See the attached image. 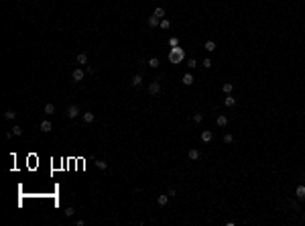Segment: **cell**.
<instances>
[{
    "instance_id": "6da1fadb",
    "label": "cell",
    "mask_w": 305,
    "mask_h": 226,
    "mask_svg": "<svg viewBox=\"0 0 305 226\" xmlns=\"http://www.w3.org/2000/svg\"><path fill=\"white\" fill-rule=\"evenodd\" d=\"M183 57H185V51H183L179 45H177V47H173V49L169 51V61H171V63H175V65L183 61Z\"/></svg>"
},
{
    "instance_id": "7a4b0ae2",
    "label": "cell",
    "mask_w": 305,
    "mask_h": 226,
    "mask_svg": "<svg viewBox=\"0 0 305 226\" xmlns=\"http://www.w3.org/2000/svg\"><path fill=\"white\" fill-rule=\"evenodd\" d=\"M159 92H161V82H159V80L151 82V84H149V94H151V96H157Z\"/></svg>"
},
{
    "instance_id": "3957f363",
    "label": "cell",
    "mask_w": 305,
    "mask_h": 226,
    "mask_svg": "<svg viewBox=\"0 0 305 226\" xmlns=\"http://www.w3.org/2000/svg\"><path fill=\"white\" fill-rule=\"evenodd\" d=\"M199 139H202V143H212V139H214V132H212V130H202Z\"/></svg>"
},
{
    "instance_id": "277c9868",
    "label": "cell",
    "mask_w": 305,
    "mask_h": 226,
    "mask_svg": "<svg viewBox=\"0 0 305 226\" xmlns=\"http://www.w3.org/2000/svg\"><path fill=\"white\" fill-rule=\"evenodd\" d=\"M83 75H86V74H83V69H80V67H75L73 71H71V77H73V82H81V80H83Z\"/></svg>"
},
{
    "instance_id": "5b68a950",
    "label": "cell",
    "mask_w": 305,
    "mask_h": 226,
    "mask_svg": "<svg viewBox=\"0 0 305 226\" xmlns=\"http://www.w3.org/2000/svg\"><path fill=\"white\" fill-rule=\"evenodd\" d=\"M65 114H67V118H77V116H80V108L73 104V106H69V108H67Z\"/></svg>"
},
{
    "instance_id": "8992f818",
    "label": "cell",
    "mask_w": 305,
    "mask_h": 226,
    "mask_svg": "<svg viewBox=\"0 0 305 226\" xmlns=\"http://www.w3.org/2000/svg\"><path fill=\"white\" fill-rule=\"evenodd\" d=\"M147 22H149V27L155 29V27H159V25H161V19H159V16H155V14H151L149 19H147Z\"/></svg>"
},
{
    "instance_id": "52a82bcc",
    "label": "cell",
    "mask_w": 305,
    "mask_h": 226,
    "mask_svg": "<svg viewBox=\"0 0 305 226\" xmlns=\"http://www.w3.org/2000/svg\"><path fill=\"white\" fill-rule=\"evenodd\" d=\"M224 106H228V108H232V106H236V98L232 96V94H228V96L224 98Z\"/></svg>"
},
{
    "instance_id": "ba28073f",
    "label": "cell",
    "mask_w": 305,
    "mask_h": 226,
    "mask_svg": "<svg viewBox=\"0 0 305 226\" xmlns=\"http://www.w3.org/2000/svg\"><path fill=\"white\" fill-rule=\"evenodd\" d=\"M39 128L43 130V132H51V128H53V124L49 122V120H43V122L39 124Z\"/></svg>"
},
{
    "instance_id": "9c48e42d",
    "label": "cell",
    "mask_w": 305,
    "mask_h": 226,
    "mask_svg": "<svg viewBox=\"0 0 305 226\" xmlns=\"http://www.w3.org/2000/svg\"><path fill=\"white\" fill-rule=\"evenodd\" d=\"M216 124H218V126H222V128H224V126L228 124V116H226V114H220V116L216 118Z\"/></svg>"
},
{
    "instance_id": "30bf717a",
    "label": "cell",
    "mask_w": 305,
    "mask_h": 226,
    "mask_svg": "<svg viewBox=\"0 0 305 226\" xmlns=\"http://www.w3.org/2000/svg\"><path fill=\"white\" fill-rule=\"evenodd\" d=\"M232 90H234V86H232L230 82H224V84H222V92L226 94V96H228V94H232Z\"/></svg>"
},
{
    "instance_id": "8fae6325",
    "label": "cell",
    "mask_w": 305,
    "mask_h": 226,
    "mask_svg": "<svg viewBox=\"0 0 305 226\" xmlns=\"http://www.w3.org/2000/svg\"><path fill=\"white\" fill-rule=\"evenodd\" d=\"M187 157H189V161H197V159H199V151H197V149H189Z\"/></svg>"
},
{
    "instance_id": "7c38bea8",
    "label": "cell",
    "mask_w": 305,
    "mask_h": 226,
    "mask_svg": "<svg viewBox=\"0 0 305 226\" xmlns=\"http://www.w3.org/2000/svg\"><path fill=\"white\" fill-rule=\"evenodd\" d=\"M295 196H297L299 200H305V185H297V190H295Z\"/></svg>"
},
{
    "instance_id": "4fadbf2b",
    "label": "cell",
    "mask_w": 305,
    "mask_h": 226,
    "mask_svg": "<svg viewBox=\"0 0 305 226\" xmlns=\"http://www.w3.org/2000/svg\"><path fill=\"white\" fill-rule=\"evenodd\" d=\"M130 84H132L134 88H138V86L142 84V75H138V74H136V75H132V80H130Z\"/></svg>"
},
{
    "instance_id": "5bb4252c",
    "label": "cell",
    "mask_w": 305,
    "mask_h": 226,
    "mask_svg": "<svg viewBox=\"0 0 305 226\" xmlns=\"http://www.w3.org/2000/svg\"><path fill=\"white\" fill-rule=\"evenodd\" d=\"M81 118H83V122H94V112H83L81 114Z\"/></svg>"
},
{
    "instance_id": "9a60e30c",
    "label": "cell",
    "mask_w": 305,
    "mask_h": 226,
    "mask_svg": "<svg viewBox=\"0 0 305 226\" xmlns=\"http://www.w3.org/2000/svg\"><path fill=\"white\" fill-rule=\"evenodd\" d=\"M169 198H171L169 193H167V196H159V198H157V204H159V206H167V202H169Z\"/></svg>"
},
{
    "instance_id": "2e32d148",
    "label": "cell",
    "mask_w": 305,
    "mask_h": 226,
    "mask_svg": "<svg viewBox=\"0 0 305 226\" xmlns=\"http://www.w3.org/2000/svg\"><path fill=\"white\" fill-rule=\"evenodd\" d=\"M96 167H98V169H102V171H104V169H108V163H106L104 159H98V161H96Z\"/></svg>"
},
{
    "instance_id": "e0dca14e",
    "label": "cell",
    "mask_w": 305,
    "mask_h": 226,
    "mask_svg": "<svg viewBox=\"0 0 305 226\" xmlns=\"http://www.w3.org/2000/svg\"><path fill=\"white\" fill-rule=\"evenodd\" d=\"M77 63H80V65H86V63H88V55L80 53V55H77Z\"/></svg>"
},
{
    "instance_id": "ac0fdd59",
    "label": "cell",
    "mask_w": 305,
    "mask_h": 226,
    "mask_svg": "<svg viewBox=\"0 0 305 226\" xmlns=\"http://www.w3.org/2000/svg\"><path fill=\"white\" fill-rule=\"evenodd\" d=\"M183 84H185V86H191V84H193V75L185 74V75H183Z\"/></svg>"
},
{
    "instance_id": "d6986e66",
    "label": "cell",
    "mask_w": 305,
    "mask_h": 226,
    "mask_svg": "<svg viewBox=\"0 0 305 226\" xmlns=\"http://www.w3.org/2000/svg\"><path fill=\"white\" fill-rule=\"evenodd\" d=\"M4 118H6V120H14V118H16V112H14V110H6V112H4Z\"/></svg>"
},
{
    "instance_id": "ffe728a7",
    "label": "cell",
    "mask_w": 305,
    "mask_h": 226,
    "mask_svg": "<svg viewBox=\"0 0 305 226\" xmlns=\"http://www.w3.org/2000/svg\"><path fill=\"white\" fill-rule=\"evenodd\" d=\"M159 27H161L163 31H167V29L171 27V21H167V19H161V25H159Z\"/></svg>"
},
{
    "instance_id": "44dd1931",
    "label": "cell",
    "mask_w": 305,
    "mask_h": 226,
    "mask_svg": "<svg viewBox=\"0 0 305 226\" xmlns=\"http://www.w3.org/2000/svg\"><path fill=\"white\" fill-rule=\"evenodd\" d=\"M153 14H155V16H159V19H163V16H165V8L157 6V8H155V12H153Z\"/></svg>"
},
{
    "instance_id": "7402d4cb",
    "label": "cell",
    "mask_w": 305,
    "mask_h": 226,
    "mask_svg": "<svg viewBox=\"0 0 305 226\" xmlns=\"http://www.w3.org/2000/svg\"><path fill=\"white\" fill-rule=\"evenodd\" d=\"M203 47L208 49V51H216V43H214V41H205V45H203Z\"/></svg>"
},
{
    "instance_id": "603a6c76",
    "label": "cell",
    "mask_w": 305,
    "mask_h": 226,
    "mask_svg": "<svg viewBox=\"0 0 305 226\" xmlns=\"http://www.w3.org/2000/svg\"><path fill=\"white\" fill-rule=\"evenodd\" d=\"M53 112H55V106H53V104H51V102L45 104V114H53Z\"/></svg>"
},
{
    "instance_id": "cb8c5ba5",
    "label": "cell",
    "mask_w": 305,
    "mask_h": 226,
    "mask_svg": "<svg viewBox=\"0 0 305 226\" xmlns=\"http://www.w3.org/2000/svg\"><path fill=\"white\" fill-rule=\"evenodd\" d=\"M224 143H226V145H230V143H234V137H232L230 132H226V135H224Z\"/></svg>"
},
{
    "instance_id": "d4e9b609",
    "label": "cell",
    "mask_w": 305,
    "mask_h": 226,
    "mask_svg": "<svg viewBox=\"0 0 305 226\" xmlns=\"http://www.w3.org/2000/svg\"><path fill=\"white\" fill-rule=\"evenodd\" d=\"M149 67H159V59L157 57H151L149 59Z\"/></svg>"
},
{
    "instance_id": "484cf974",
    "label": "cell",
    "mask_w": 305,
    "mask_h": 226,
    "mask_svg": "<svg viewBox=\"0 0 305 226\" xmlns=\"http://www.w3.org/2000/svg\"><path fill=\"white\" fill-rule=\"evenodd\" d=\"M202 120H203V114H202V112H195V114H193V122H197V124H199Z\"/></svg>"
},
{
    "instance_id": "4316f807",
    "label": "cell",
    "mask_w": 305,
    "mask_h": 226,
    "mask_svg": "<svg viewBox=\"0 0 305 226\" xmlns=\"http://www.w3.org/2000/svg\"><path fill=\"white\" fill-rule=\"evenodd\" d=\"M202 65H203V67H205V69H210L212 65H214V63H212V59H210V57H205V59H203V63H202Z\"/></svg>"
},
{
    "instance_id": "83f0119b",
    "label": "cell",
    "mask_w": 305,
    "mask_h": 226,
    "mask_svg": "<svg viewBox=\"0 0 305 226\" xmlns=\"http://www.w3.org/2000/svg\"><path fill=\"white\" fill-rule=\"evenodd\" d=\"M63 214H65L67 218H71V216H73V214H75V210H73V208H71V206H69V208H65V212H63Z\"/></svg>"
},
{
    "instance_id": "f1b7e54d",
    "label": "cell",
    "mask_w": 305,
    "mask_h": 226,
    "mask_svg": "<svg viewBox=\"0 0 305 226\" xmlns=\"http://www.w3.org/2000/svg\"><path fill=\"white\" fill-rule=\"evenodd\" d=\"M169 45H171V47H177V45H179V39H177V37H171V39H169Z\"/></svg>"
},
{
    "instance_id": "f546056e",
    "label": "cell",
    "mask_w": 305,
    "mask_h": 226,
    "mask_svg": "<svg viewBox=\"0 0 305 226\" xmlns=\"http://www.w3.org/2000/svg\"><path fill=\"white\" fill-rule=\"evenodd\" d=\"M12 132H14V137H19V135H22V128H20V126H14Z\"/></svg>"
},
{
    "instance_id": "4dcf8cb0",
    "label": "cell",
    "mask_w": 305,
    "mask_h": 226,
    "mask_svg": "<svg viewBox=\"0 0 305 226\" xmlns=\"http://www.w3.org/2000/svg\"><path fill=\"white\" fill-rule=\"evenodd\" d=\"M187 65H189V67L193 69V67H197V61H195V59H193V57H191L189 61H187Z\"/></svg>"
}]
</instances>
